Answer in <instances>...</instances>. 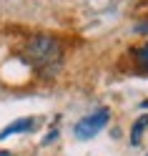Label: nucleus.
Instances as JSON below:
<instances>
[{
	"label": "nucleus",
	"instance_id": "f257e3e1",
	"mask_svg": "<svg viewBox=\"0 0 148 156\" xmlns=\"http://www.w3.org/2000/svg\"><path fill=\"white\" fill-rule=\"evenodd\" d=\"M25 58L30 61V66H35L38 71L50 73L55 71L63 61V45L58 38L48 35V33H38L30 38V43L25 48Z\"/></svg>",
	"mask_w": 148,
	"mask_h": 156
},
{
	"label": "nucleus",
	"instance_id": "7ed1b4c3",
	"mask_svg": "<svg viewBox=\"0 0 148 156\" xmlns=\"http://www.w3.org/2000/svg\"><path fill=\"white\" fill-rule=\"evenodd\" d=\"M33 126H35V121H33V119H18V121H13L10 126H5V129L0 131V141H3V139H8V136H13V133L30 131Z\"/></svg>",
	"mask_w": 148,
	"mask_h": 156
},
{
	"label": "nucleus",
	"instance_id": "20e7f679",
	"mask_svg": "<svg viewBox=\"0 0 148 156\" xmlns=\"http://www.w3.org/2000/svg\"><path fill=\"white\" fill-rule=\"evenodd\" d=\"M146 126H148V113L141 116V119L136 121L133 133H131V146H138V144H141V136H143V129H146Z\"/></svg>",
	"mask_w": 148,
	"mask_h": 156
},
{
	"label": "nucleus",
	"instance_id": "423d86ee",
	"mask_svg": "<svg viewBox=\"0 0 148 156\" xmlns=\"http://www.w3.org/2000/svg\"><path fill=\"white\" fill-rule=\"evenodd\" d=\"M0 156H10V154H8V151H0Z\"/></svg>",
	"mask_w": 148,
	"mask_h": 156
},
{
	"label": "nucleus",
	"instance_id": "f03ea898",
	"mask_svg": "<svg viewBox=\"0 0 148 156\" xmlns=\"http://www.w3.org/2000/svg\"><path fill=\"white\" fill-rule=\"evenodd\" d=\"M108 121H111V113H108L105 108H98L95 113L83 116V119L75 123V136H78V139H93Z\"/></svg>",
	"mask_w": 148,
	"mask_h": 156
},
{
	"label": "nucleus",
	"instance_id": "39448f33",
	"mask_svg": "<svg viewBox=\"0 0 148 156\" xmlns=\"http://www.w3.org/2000/svg\"><path fill=\"white\" fill-rule=\"evenodd\" d=\"M136 63H138V68H141L143 73H148V43L136 48Z\"/></svg>",
	"mask_w": 148,
	"mask_h": 156
}]
</instances>
